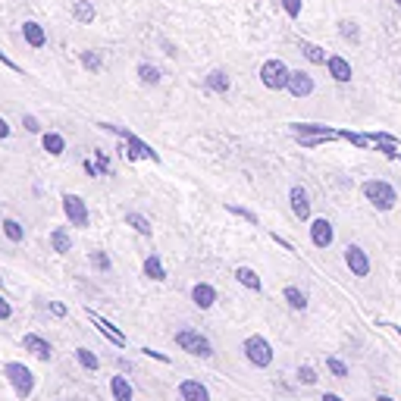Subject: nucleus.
<instances>
[{
	"mask_svg": "<svg viewBox=\"0 0 401 401\" xmlns=\"http://www.w3.org/2000/svg\"><path fill=\"white\" fill-rule=\"evenodd\" d=\"M282 298H285V304L292 307V310H307V294L301 292L298 285H285L282 288Z\"/></svg>",
	"mask_w": 401,
	"mask_h": 401,
	"instance_id": "nucleus-16",
	"label": "nucleus"
},
{
	"mask_svg": "<svg viewBox=\"0 0 401 401\" xmlns=\"http://www.w3.org/2000/svg\"><path fill=\"white\" fill-rule=\"evenodd\" d=\"M88 260H91V267L100 269V273H110V269H113L110 254H107V251H91V257H88Z\"/></svg>",
	"mask_w": 401,
	"mask_h": 401,
	"instance_id": "nucleus-23",
	"label": "nucleus"
},
{
	"mask_svg": "<svg viewBox=\"0 0 401 401\" xmlns=\"http://www.w3.org/2000/svg\"><path fill=\"white\" fill-rule=\"evenodd\" d=\"M125 226H132V229L141 232V235H150V232H154V226H150L141 213H125Z\"/></svg>",
	"mask_w": 401,
	"mask_h": 401,
	"instance_id": "nucleus-21",
	"label": "nucleus"
},
{
	"mask_svg": "<svg viewBox=\"0 0 401 401\" xmlns=\"http://www.w3.org/2000/svg\"><path fill=\"white\" fill-rule=\"evenodd\" d=\"M10 317H13V304L0 294V320H10Z\"/></svg>",
	"mask_w": 401,
	"mask_h": 401,
	"instance_id": "nucleus-29",
	"label": "nucleus"
},
{
	"mask_svg": "<svg viewBox=\"0 0 401 401\" xmlns=\"http://www.w3.org/2000/svg\"><path fill=\"white\" fill-rule=\"evenodd\" d=\"M232 213H238L242 219H248V223H257V213H251V210H244V207H229Z\"/></svg>",
	"mask_w": 401,
	"mask_h": 401,
	"instance_id": "nucleus-30",
	"label": "nucleus"
},
{
	"mask_svg": "<svg viewBox=\"0 0 401 401\" xmlns=\"http://www.w3.org/2000/svg\"><path fill=\"white\" fill-rule=\"evenodd\" d=\"M50 248H54L56 254H69V251H72V238H69V232L66 229L50 232Z\"/></svg>",
	"mask_w": 401,
	"mask_h": 401,
	"instance_id": "nucleus-18",
	"label": "nucleus"
},
{
	"mask_svg": "<svg viewBox=\"0 0 401 401\" xmlns=\"http://www.w3.org/2000/svg\"><path fill=\"white\" fill-rule=\"evenodd\" d=\"M85 317L91 320V326H94V329H97L100 336H107V338H110V342L116 345V348H125V332L119 329V326H113L110 320H107V317H100L97 310H85Z\"/></svg>",
	"mask_w": 401,
	"mask_h": 401,
	"instance_id": "nucleus-5",
	"label": "nucleus"
},
{
	"mask_svg": "<svg viewBox=\"0 0 401 401\" xmlns=\"http://www.w3.org/2000/svg\"><path fill=\"white\" fill-rule=\"evenodd\" d=\"M345 263H348L351 276H357V279L370 276V257L361 244H348V248H345Z\"/></svg>",
	"mask_w": 401,
	"mask_h": 401,
	"instance_id": "nucleus-6",
	"label": "nucleus"
},
{
	"mask_svg": "<svg viewBox=\"0 0 401 401\" xmlns=\"http://www.w3.org/2000/svg\"><path fill=\"white\" fill-rule=\"evenodd\" d=\"M320 401H345V398H342V395H336V392H323V398H320Z\"/></svg>",
	"mask_w": 401,
	"mask_h": 401,
	"instance_id": "nucleus-33",
	"label": "nucleus"
},
{
	"mask_svg": "<svg viewBox=\"0 0 401 401\" xmlns=\"http://www.w3.org/2000/svg\"><path fill=\"white\" fill-rule=\"evenodd\" d=\"M141 354L154 357V361H160V363H169V357H166V354H160V351H154V348H141Z\"/></svg>",
	"mask_w": 401,
	"mask_h": 401,
	"instance_id": "nucleus-31",
	"label": "nucleus"
},
{
	"mask_svg": "<svg viewBox=\"0 0 401 401\" xmlns=\"http://www.w3.org/2000/svg\"><path fill=\"white\" fill-rule=\"evenodd\" d=\"M288 200H292V213L298 219H307L310 217V198H307V191L301 185H294L292 191H288Z\"/></svg>",
	"mask_w": 401,
	"mask_h": 401,
	"instance_id": "nucleus-12",
	"label": "nucleus"
},
{
	"mask_svg": "<svg viewBox=\"0 0 401 401\" xmlns=\"http://www.w3.org/2000/svg\"><path fill=\"white\" fill-rule=\"evenodd\" d=\"M44 148H47L50 154H60V150H63V138L60 135H47V138H44Z\"/></svg>",
	"mask_w": 401,
	"mask_h": 401,
	"instance_id": "nucleus-28",
	"label": "nucleus"
},
{
	"mask_svg": "<svg viewBox=\"0 0 401 401\" xmlns=\"http://www.w3.org/2000/svg\"><path fill=\"white\" fill-rule=\"evenodd\" d=\"M329 72H332V79H338V81L351 79V66L345 60H338V56H332V60H329Z\"/></svg>",
	"mask_w": 401,
	"mask_h": 401,
	"instance_id": "nucleus-22",
	"label": "nucleus"
},
{
	"mask_svg": "<svg viewBox=\"0 0 401 401\" xmlns=\"http://www.w3.org/2000/svg\"><path fill=\"white\" fill-rule=\"evenodd\" d=\"M144 276L148 279H154V282H163L166 279V269H163V260L157 254H150L148 260H144Z\"/></svg>",
	"mask_w": 401,
	"mask_h": 401,
	"instance_id": "nucleus-19",
	"label": "nucleus"
},
{
	"mask_svg": "<svg viewBox=\"0 0 401 401\" xmlns=\"http://www.w3.org/2000/svg\"><path fill=\"white\" fill-rule=\"evenodd\" d=\"M235 279L242 282L244 288H251V292H263V282H260V276H257V269L238 267V269H235Z\"/></svg>",
	"mask_w": 401,
	"mask_h": 401,
	"instance_id": "nucleus-15",
	"label": "nucleus"
},
{
	"mask_svg": "<svg viewBox=\"0 0 401 401\" xmlns=\"http://www.w3.org/2000/svg\"><path fill=\"white\" fill-rule=\"evenodd\" d=\"M191 304L198 307V310H210V307L217 304V288H213L210 282H194L191 285Z\"/></svg>",
	"mask_w": 401,
	"mask_h": 401,
	"instance_id": "nucleus-9",
	"label": "nucleus"
},
{
	"mask_svg": "<svg viewBox=\"0 0 401 401\" xmlns=\"http://www.w3.org/2000/svg\"><path fill=\"white\" fill-rule=\"evenodd\" d=\"M3 232H6L10 242H22V238H25V229L16 223V219H3Z\"/></svg>",
	"mask_w": 401,
	"mask_h": 401,
	"instance_id": "nucleus-24",
	"label": "nucleus"
},
{
	"mask_svg": "<svg viewBox=\"0 0 401 401\" xmlns=\"http://www.w3.org/2000/svg\"><path fill=\"white\" fill-rule=\"evenodd\" d=\"M326 370H329L336 379H348V363H345L342 357H336V354L326 357Z\"/></svg>",
	"mask_w": 401,
	"mask_h": 401,
	"instance_id": "nucleus-20",
	"label": "nucleus"
},
{
	"mask_svg": "<svg viewBox=\"0 0 401 401\" xmlns=\"http://www.w3.org/2000/svg\"><path fill=\"white\" fill-rule=\"evenodd\" d=\"M50 313H54V317H66V307H63V301H50Z\"/></svg>",
	"mask_w": 401,
	"mask_h": 401,
	"instance_id": "nucleus-32",
	"label": "nucleus"
},
{
	"mask_svg": "<svg viewBox=\"0 0 401 401\" xmlns=\"http://www.w3.org/2000/svg\"><path fill=\"white\" fill-rule=\"evenodd\" d=\"M332 238H336V229H332L329 219H313L310 223V242L317 244V248H329Z\"/></svg>",
	"mask_w": 401,
	"mask_h": 401,
	"instance_id": "nucleus-11",
	"label": "nucleus"
},
{
	"mask_svg": "<svg viewBox=\"0 0 401 401\" xmlns=\"http://www.w3.org/2000/svg\"><path fill=\"white\" fill-rule=\"evenodd\" d=\"M363 194H367V200L376 207V210H392L395 200H398L395 188L388 185V182H382V179H370V182H363Z\"/></svg>",
	"mask_w": 401,
	"mask_h": 401,
	"instance_id": "nucleus-4",
	"label": "nucleus"
},
{
	"mask_svg": "<svg viewBox=\"0 0 401 401\" xmlns=\"http://www.w3.org/2000/svg\"><path fill=\"white\" fill-rule=\"evenodd\" d=\"M25 129H29V132H38V123L29 116V119H25Z\"/></svg>",
	"mask_w": 401,
	"mask_h": 401,
	"instance_id": "nucleus-35",
	"label": "nucleus"
},
{
	"mask_svg": "<svg viewBox=\"0 0 401 401\" xmlns=\"http://www.w3.org/2000/svg\"><path fill=\"white\" fill-rule=\"evenodd\" d=\"M175 345H179V348L185 351V354L200 357V361L213 357V345H210V338H207L204 332L191 329V326H182V329H175Z\"/></svg>",
	"mask_w": 401,
	"mask_h": 401,
	"instance_id": "nucleus-2",
	"label": "nucleus"
},
{
	"mask_svg": "<svg viewBox=\"0 0 401 401\" xmlns=\"http://www.w3.org/2000/svg\"><path fill=\"white\" fill-rule=\"evenodd\" d=\"M288 85H292L294 94H310V88H313L307 75H292V79H288Z\"/></svg>",
	"mask_w": 401,
	"mask_h": 401,
	"instance_id": "nucleus-25",
	"label": "nucleus"
},
{
	"mask_svg": "<svg viewBox=\"0 0 401 401\" xmlns=\"http://www.w3.org/2000/svg\"><path fill=\"white\" fill-rule=\"evenodd\" d=\"M263 81H267L269 88H282L288 81V75H285V69H282V63H267L263 66Z\"/></svg>",
	"mask_w": 401,
	"mask_h": 401,
	"instance_id": "nucleus-14",
	"label": "nucleus"
},
{
	"mask_svg": "<svg viewBox=\"0 0 401 401\" xmlns=\"http://www.w3.org/2000/svg\"><path fill=\"white\" fill-rule=\"evenodd\" d=\"M63 210H66V219L72 226H79V229L88 226V207H85L81 198H75V194H63Z\"/></svg>",
	"mask_w": 401,
	"mask_h": 401,
	"instance_id": "nucleus-7",
	"label": "nucleus"
},
{
	"mask_svg": "<svg viewBox=\"0 0 401 401\" xmlns=\"http://www.w3.org/2000/svg\"><path fill=\"white\" fill-rule=\"evenodd\" d=\"M207 85H210L213 91H226V88H229V79H226L223 72H213L210 79H207Z\"/></svg>",
	"mask_w": 401,
	"mask_h": 401,
	"instance_id": "nucleus-27",
	"label": "nucleus"
},
{
	"mask_svg": "<svg viewBox=\"0 0 401 401\" xmlns=\"http://www.w3.org/2000/svg\"><path fill=\"white\" fill-rule=\"evenodd\" d=\"M75 361H79V367L88 370V373H97L100 370V357L94 354L91 348H75Z\"/></svg>",
	"mask_w": 401,
	"mask_h": 401,
	"instance_id": "nucleus-17",
	"label": "nucleus"
},
{
	"mask_svg": "<svg viewBox=\"0 0 401 401\" xmlns=\"http://www.w3.org/2000/svg\"><path fill=\"white\" fill-rule=\"evenodd\" d=\"M398 160H401V154H398Z\"/></svg>",
	"mask_w": 401,
	"mask_h": 401,
	"instance_id": "nucleus-38",
	"label": "nucleus"
},
{
	"mask_svg": "<svg viewBox=\"0 0 401 401\" xmlns=\"http://www.w3.org/2000/svg\"><path fill=\"white\" fill-rule=\"evenodd\" d=\"M242 351H244L251 367H257V370H267L269 363L276 361V351H273V345H269L267 336H248L242 342Z\"/></svg>",
	"mask_w": 401,
	"mask_h": 401,
	"instance_id": "nucleus-3",
	"label": "nucleus"
},
{
	"mask_svg": "<svg viewBox=\"0 0 401 401\" xmlns=\"http://www.w3.org/2000/svg\"><path fill=\"white\" fill-rule=\"evenodd\" d=\"M273 242H276V244H282V248H285V251H292V244H288L282 235H276V232H273Z\"/></svg>",
	"mask_w": 401,
	"mask_h": 401,
	"instance_id": "nucleus-34",
	"label": "nucleus"
},
{
	"mask_svg": "<svg viewBox=\"0 0 401 401\" xmlns=\"http://www.w3.org/2000/svg\"><path fill=\"white\" fill-rule=\"evenodd\" d=\"M179 398L182 401H210V388L200 379H182L179 382Z\"/></svg>",
	"mask_w": 401,
	"mask_h": 401,
	"instance_id": "nucleus-10",
	"label": "nucleus"
},
{
	"mask_svg": "<svg viewBox=\"0 0 401 401\" xmlns=\"http://www.w3.org/2000/svg\"><path fill=\"white\" fill-rule=\"evenodd\" d=\"M6 135H10V125H6L3 119H0V138H6Z\"/></svg>",
	"mask_w": 401,
	"mask_h": 401,
	"instance_id": "nucleus-36",
	"label": "nucleus"
},
{
	"mask_svg": "<svg viewBox=\"0 0 401 401\" xmlns=\"http://www.w3.org/2000/svg\"><path fill=\"white\" fill-rule=\"evenodd\" d=\"M110 395L113 401H135V388H132V382L123 373L110 376Z\"/></svg>",
	"mask_w": 401,
	"mask_h": 401,
	"instance_id": "nucleus-13",
	"label": "nucleus"
},
{
	"mask_svg": "<svg viewBox=\"0 0 401 401\" xmlns=\"http://www.w3.org/2000/svg\"><path fill=\"white\" fill-rule=\"evenodd\" d=\"M294 376H298V382H304V386H313V382L320 379V376H317V370H313L310 363H301V367H298V373H294Z\"/></svg>",
	"mask_w": 401,
	"mask_h": 401,
	"instance_id": "nucleus-26",
	"label": "nucleus"
},
{
	"mask_svg": "<svg viewBox=\"0 0 401 401\" xmlns=\"http://www.w3.org/2000/svg\"><path fill=\"white\" fill-rule=\"evenodd\" d=\"M22 348L29 351V354H35L38 361H50V357H54V345H50L44 336H38V332H25Z\"/></svg>",
	"mask_w": 401,
	"mask_h": 401,
	"instance_id": "nucleus-8",
	"label": "nucleus"
},
{
	"mask_svg": "<svg viewBox=\"0 0 401 401\" xmlns=\"http://www.w3.org/2000/svg\"><path fill=\"white\" fill-rule=\"evenodd\" d=\"M3 376H6L13 395H16L19 401H29L31 398V392H35V373H31L22 361H6L3 363Z\"/></svg>",
	"mask_w": 401,
	"mask_h": 401,
	"instance_id": "nucleus-1",
	"label": "nucleus"
},
{
	"mask_svg": "<svg viewBox=\"0 0 401 401\" xmlns=\"http://www.w3.org/2000/svg\"><path fill=\"white\" fill-rule=\"evenodd\" d=\"M376 401H395V398H388V395H376Z\"/></svg>",
	"mask_w": 401,
	"mask_h": 401,
	"instance_id": "nucleus-37",
	"label": "nucleus"
}]
</instances>
